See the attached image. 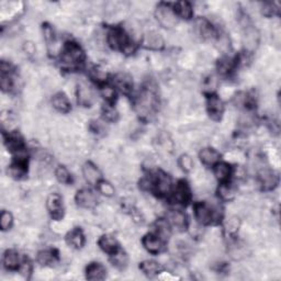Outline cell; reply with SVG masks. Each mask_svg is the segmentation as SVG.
I'll use <instances>...</instances> for the list:
<instances>
[{
    "label": "cell",
    "instance_id": "cell-1",
    "mask_svg": "<svg viewBox=\"0 0 281 281\" xmlns=\"http://www.w3.org/2000/svg\"><path fill=\"white\" fill-rule=\"evenodd\" d=\"M85 62V53L82 46L76 42L68 41L61 52L60 64L66 71H76L81 68Z\"/></svg>",
    "mask_w": 281,
    "mask_h": 281
},
{
    "label": "cell",
    "instance_id": "cell-2",
    "mask_svg": "<svg viewBox=\"0 0 281 281\" xmlns=\"http://www.w3.org/2000/svg\"><path fill=\"white\" fill-rule=\"evenodd\" d=\"M193 212L195 220L201 225L217 224L221 222L222 216H223L222 208L216 203L197 202L193 205Z\"/></svg>",
    "mask_w": 281,
    "mask_h": 281
},
{
    "label": "cell",
    "instance_id": "cell-3",
    "mask_svg": "<svg viewBox=\"0 0 281 281\" xmlns=\"http://www.w3.org/2000/svg\"><path fill=\"white\" fill-rule=\"evenodd\" d=\"M107 42L113 50L123 52L126 55H131L135 52V44L130 39L129 34L119 26H115L109 31Z\"/></svg>",
    "mask_w": 281,
    "mask_h": 281
},
{
    "label": "cell",
    "instance_id": "cell-4",
    "mask_svg": "<svg viewBox=\"0 0 281 281\" xmlns=\"http://www.w3.org/2000/svg\"><path fill=\"white\" fill-rule=\"evenodd\" d=\"M155 17L162 26L166 29H173L177 24V14L175 13L174 8L168 3H160L155 11Z\"/></svg>",
    "mask_w": 281,
    "mask_h": 281
},
{
    "label": "cell",
    "instance_id": "cell-5",
    "mask_svg": "<svg viewBox=\"0 0 281 281\" xmlns=\"http://www.w3.org/2000/svg\"><path fill=\"white\" fill-rule=\"evenodd\" d=\"M259 41H261V34L259 31L252 25L249 22H247L244 25V31H243V44L244 49L247 53H253L254 51L257 50L259 45Z\"/></svg>",
    "mask_w": 281,
    "mask_h": 281
},
{
    "label": "cell",
    "instance_id": "cell-6",
    "mask_svg": "<svg viewBox=\"0 0 281 281\" xmlns=\"http://www.w3.org/2000/svg\"><path fill=\"white\" fill-rule=\"evenodd\" d=\"M152 178V177H151ZM152 191L155 192L160 197L168 194L172 190V179L166 173L158 171L152 178Z\"/></svg>",
    "mask_w": 281,
    "mask_h": 281
},
{
    "label": "cell",
    "instance_id": "cell-7",
    "mask_svg": "<svg viewBox=\"0 0 281 281\" xmlns=\"http://www.w3.org/2000/svg\"><path fill=\"white\" fill-rule=\"evenodd\" d=\"M206 111L214 121H220L224 113V104L221 98L215 94H206Z\"/></svg>",
    "mask_w": 281,
    "mask_h": 281
},
{
    "label": "cell",
    "instance_id": "cell-8",
    "mask_svg": "<svg viewBox=\"0 0 281 281\" xmlns=\"http://www.w3.org/2000/svg\"><path fill=\"white\" fill-rule=\"evenodd\" d=\"M258 183L265 191H272L279 184V176L272 169L263 168L258 173Z\"/></svg>",
    "mask_w": 281,
    "mask_h": 281
},
{
    "label": "cell",
    "instance_id": "cell-9",
    "mask_svg": "<svg viewBox=\"0 0 281 281\" xmlns=\"http://www.w3.org/2000/svg\"><path fill=\"white\" fill-rule=\"evenodd\" d=\"M194 28L195 32L203 40H214L219 35L213 24L205 18H198L195 20Z\"/></svg>",
    "mask_w": 281,
    "mask_h": 281
},
{
    "label": "cell",
    "instance_id": "cell-10",
    "mask_svg": "<svg viewBox=\"0 0 281 281\" xmlns=\"http://www.w3.org/2000/svg\"><path fill=\"white\" fill-rule=\"evenodd\" d=\"M77 102L81 104L82 107H92L94 102V89L89 86L86 82H81L77 86Z\"/></svg>",
    "mask_w": 281,
    "mask_h": 281
},
{
    "label": "cell",
    "instance_id": "cell-11",
    "mask_svg": "<svg viewBox=\"0 0 281 281\" xmlns=\"http://www.w3.org/2000/svg\"><path fill=\"white\" fill-rule=\"evenodd\" d=\"M46 208L53 220H62L64 215V206H63V200L60 194L51 193L46 200Z\"/></svg>",
    "mask_w": 281,
    "mask_h": 281
},
{
    "label": "cell",
    "instance_id": "cell-12",
    "mask_svg": "<svg viewBox=\"0 0 281 281\" xmlns=\"http://www.w3.org/2000/svg\"><path fill=\"white\" fill-rule=\"evenodd\" d=\"M173 200L176 203L187 205L191 200V190L186 180H179L174 189Z\"/></svg>",
    "mask_w": 281,
    "mask_h": 281
},
{
    "label": "cell",
    "instance_id": "cell-13",
    "mask_svg": "<svg viewBox=\"0 0 281 281\" xmlns=\"http://www.w3.org/2000/svg\"><path fill=\"white\" fill-rule=\"evenodd\" d=\"M75 200L77 204L84 209H94L98 204L97 194L93 190L86 188L78 190Z\"/></svg>",
    "mask_w": 281,
    "mask_h": 281
},
{
    "label": "cell",
    "instance_id": "cell-14",
    "mask_svg": "<svg viewBox=\"0 0 281 281\" xmlns=\"http://www.w3.org/2000/svg\"><path fill=\"white\" fill-rule=\"evenodd\" d=\"M142 244L148 253L153 254V255H158V254L164 251L165 241H163L162 238L156 234H147L143 237Z\"/></svg>",
    "mask_w": 281,
    "mask_h": 281
},
{
    "label": "cell",
    "instance_id": "cell-15",
    "mask_svg": "<svg viewBox=\"0 0 281 281\" xmlns=\"http://www.w3.org/2000/svg\"><path fill=\"white\" fill-rule=\"evenodd\" d=\"M26 173H28V157H14V162L8 168V174L14 179H22Z\"/></svg>",
    "mask_w": 281,
    "mask_h": 281
},
{
    "label": "cell",
    "instance_id": "cell-16",
    "mask_svg": "<svg viewBox=\"0 0 281 281\" xmlns=\"http://www.w3.org/2000/svg\"><path fill=\"white\" fill-rule=\"evenodd\" d=\"M83 175L85 179H86V182L90 185L97 186L102 180L101 172H100L99 168L92 162H87L86 164H84Z\"/></svg>",
    "mask_w": 281,
    "mask_h": 281
},
{
    "label": "cell",
    "instance_id": "cell-17",
    "mask_svg": "<svg viewBox=\"0 0 281 281\" xmlns=\"http://www.w3.org/2000/svg\"><path fill=\"white\" fill-rule=\"evenodd\" d=\"M168 222L174 229H176L178 232H185L188 229V219L184 212L176 210L171 211L167 215Z\"/></svg>",
    "mask_w": 281,
    "mask_h": 281
},
{
    "label": "cell",
    "instance_id": "cell-18",
    "mask_svg": "<svg viewBox=\"0 0 281 281\" xmlns=\"http://www.w3.org/2000/svg\"><path fill=\"white\" fill-rule=\"evenodd\" d=\"M143 46L147 50L160 51L164 47L163 36L160 33L155 32V31H150L143 38Z\"/></svg>",
    "mask_w": 281,
    "mask_h": 281
},
{
    "label": "cell",
    "instance_id": "cell-19",
    "mask_svg": "<svg viewBox=\"0 0 281 281\" xmlns=\"http://www.w3.org/2000/svg\"><path fill=\"white\" fill-rule=\"evenodd\" d=\"M107 276V269L100 263H92L86 268V278L88 280H103Z\"/></svg>",
    "mask_w": 281,
    "mask_h": 281
},
{
    "label": "cell",
    "instance_id": "cell-20",
    "mask_svg": "<svg viewBox=\"0 0 281 281\" xmlns=\"http://www.w3.org/2000/svg\"><path fill=\"white\" fill-rule=\"evenodd\" d=\"M220 157V153L211 147H204L199 153L200 161L205 166H214L216 163H219Z\"/></svg>",
    "mask_w": 281,
    "mask_h": 281
},
{
    "label": "cell",
    "instance_id": "cell-21",
    "mask_svg": "<svg viewBox=\"0 0 281 281\" xmlns=\"http://www.w3.org/2000/svg\"><path fill=\"white\" fill-rule=\"evenodd\" d=\"M98 245L102 249L104 253L109 254V255H113L120 249L119 243L115 240L113 236L111 235H103L98 240Z\"/></svg>",
    "mask_w": 281,
    "mask_h": 281
},
{
    "label": "cell",
    "instance_id": "cell-22",
    "mask_svg": "<svg viewBox=\"0 0 281 281\" xmlns=\"http://www.w3.org/2000/svg\"><path fill=\"white\" fill-rule=\"evenodd\" d=\"M52 105L61 113H67L71 111V102L64 93H57L52 98Z\"/></svg>",
    "mask_w": 281,
    "mask_h": 281
},
{
    "label": "cell",
    "instance_id": "cell-23",
    "mask_svg": "<svg viewBox=\"0 0 281 281\" xmlns=\"http://www.w3.org/2000/svg\"><path fill=\"white\" fill-rule=\"evenodd\" d=\"M213 167H214L213 168L214 176L219 182L221 183L229 182L231 176L233 175V168L231 167V165H229L227 163L219 162L216 163Z\"/></svg>",
    "mask_w": 281,
    "mask_h": 281
},
{
    "label": "cell",
    "instance_id": "cell-24",
    "mask_svg": "<svg viewBox=\"0 0 281 281\" xmlns=\"http://www.w3.org/2000/svg\"><path fill=\"white\" fill-rule=\"evenodd\" d=\"M3 266L7 270L13 272V270H19L20 268V258L18 252H15L14 249H8L6 253L3 254Z\"/></svg>",
    "mask_w": 281,
    "mask_h": 281
},
{
    "label": "cell",
    "instance_id": "cell-25",
    "mask_svg": "<svg viewBox=\"0 0 281 281\" xmlns=\"http://www.w3.org/2000/svg\"><path fill=\"white\" fill-rule=\"evenodd\" d=\"M141 272L148 278H154L163 272V267L160 263L155 261H144L140 263Z\"/></svg>",
    "mask_w": 281,
    "mask_h": 281
},
{
    "label": "cell",
    "instance_id": "cell-26",
    "mask_svg": "<svg viewBox=\"0 0 281 281\" xmlns=\"http://www.w3.org/2000/svg\"><path fill=\"white\" fill-rule=\"evenodd\" d=\"M85 235L81 229H74L66 235V243L71 247L75 249H81L85 245Z\"/></svg>",
    "mask_w": 281,
    "mask_h": 281
},
{
    "label": "cell",
    "instance_id": "cell-27",
    "mask_svg": "<svg viewBox=\"0 0 281 281\" xmlns=\"http://www.w3.org/2000/svg\"><path fill=\"white\" fill-rule=\"evenodd\" d=\"M113 83L116 88H119L123 94H130L133 90V82L128 74H118L113 79Z\"/></svg>",
    "mask_w": 281,
    "mask_h": 281
},
{
    "label": "cell",
    "instance_id": "cell-28",
    "mask_svg": "<svg viewBox=\"0 0 281 281\" xmlns=\"http://www.w3.org/2000/svg\"><path fill=\"white\" fill-rule=\"evenodd\" d=\"M36 261L41 266H52L58 261V252L55 249H44L38 253Z\"/></svg>",
    "mask_w": 281,
    "mask_h": 281
},
{
    "label": "cell",
    "instance_id": "cell-29",
    "mask_svg": "<svg viewBox=\"0 0 281 281\" xmlns=\"http://www.w3.org/2000/svg\"><path fill=\"white\" fill-rule=\"evenodd\" d=\"M174 11L180 18L189 20L193 15V8L188 1H178L174 4Z\"/></svg>",
    "mask_w": 281,
    "mask_h": 281
},
{
    "label": "cell",
    "instance_id": "cell-30",
    "mask_svg": "<svg viewBox=\"0 0 281 281\" xmlns=\"http://www.w3.org/2000/svg\"><path fill=\"white\" fill-rule=\"evenodd\" d=\"M43 34H44L46 49L49 51L50 54H53V53L55 52V47H56V36L54 34V30H53L50 24L45 23L43 25Z\"/></svg>",
    "mask_w": 281,
    "mask_h": 281
},
{
    "label": "cell",
    "instance_id": "cell-31",
    "mask_svg": "<svg viewBox=\"0 0 281 281\" xmlns=\"http://www.w3.org/2000/svg\"><path fill=\"white\" fill-rule=\"evenodd\" d=\"M217 194L223 201H231L235 198L236 188L229 182L222 183L217 188Z\"/></svg>",
    "mask_w": 281,
    "mask_h": 281
},
{
    "label": "cell",
    "instance_id": "cell-32",
    "mask_svg": "<svg viewBox=\"0 0 281 281\" xmlns=\"http://www.w3.org/2000/svg\"><path fill=\"white\" fill-rule=\"evenodd\" d=\"M111 263H112V265L116 269L123 270L126 268V266H128L129 263L128 255H126L125 252L122 251V249H119V251L114 253L113 255H111Z\"/></svg>",
    "mask_w": 281,
    "mask_h": 281
},
{
    "label": "cell",
    "instance_id": "cell-33",
    "mask_svg": "<svg viewBox=\"0 0 281 281\" xmlns=\"http://www.w3.org/2000/svg\"><path fill=\"white\" fill-rule=\"evenodd\" d=\"M156 233L155 234L160 236L163 241H166L167 238L171 236V224H169L168 220L160 219L156 221L155 223Z\"/></svg>",
    "mask_w": 281,
    "mask_h": 281
},
{
    "label": "cell",
    "instance_id": "cell-34",
    "mask_svg": "<svg viewBox=\"0 0 281 281\" xmlns=\"http://www.w3.org/2000/svg\"><path fill=\"white\" fill-rule=\"evenodd\" d=\"M89 76L94 82H96L97 84L102 86V85H105V82H107L108 74L101 66H94L90 68Z\"/></svg>",
    "mask_w": 281,
    "mask_h": 281
},
{
    "label": "cell",
    "instance_id": "cell-35",
    "mask_svg": "<svg viewBox=\"0 0 281 281\" xmlns=\"http://www.w3.org/2000/svg\"><path fill=\"white\" fill-rule=\"evenodd\" d=\"M240 225H241V221L237 216H235V215L230 216L229 219L226 220L225 224H224L225 234L229 235L230 237H234L235 234L237 233V231H238V229H240Z\"/></svg>",
    "mask_w": 281,
    "mask_h": 281
},
{
    "label": "cell",
    "instance_id": "cell-36",
    "mask_svg": "<svg viewBox=\"0 0 281 281\" xmlns=\"http://www.w3.org/2000/svg\"><path fill=\"white\" fill-rule=\"evenodd\" d=\"M12 74L13 73H1V75H0V86H1L3 93H11L15 87Z\"/></svg>",
    "mask_w": 281,
    "mask_h": 281
},
{
    "label": "cell",
    "instance_id": "cell-37",
    "mask_svg": "<svg viewBox=\"0 0 281 281\" xmlns=\"http://www.w3.org/2000/svg\"><path fill=\"white\" fill-rule=\"evenodd\" d=\"M55 177L61 184L70 185L72 184V175L65 166H58L55 171Z\"/></svg>",
    "mask_w": 281,
    "mask_h": 281
},
{
    "label": "cell",
    "instance_id": "cell-38",
    "mask_svg": "<svg viewBox=\"0 0 281 281\" xmlns=\"http://www.w3.org/2000/svg\"><path fill=\"white\" fill-rule=\"evenodd\" d=\"M101 94H102V97L104 98L105 101H107L110 104H112L116 99L115 88H113L112 86H108V85H102Z\"/></svg>",
    "mask_w": 281,
    "mask_h": 281
},
{
    "label": "cell",
    "instance_id": "cell-39",
    "mask_svg": "<svg viewBox=\"0 0 281 281\" xmlns=\"http://www.w3.org/2000/svg\"><path fill=\"white\" fill-rule=\"evenodd\" d=\"M178 165L185 173H190L193 169V161L191 156L187 155V154H184V155L179 157Z\"/></svg>",
    "mask_w": 281,
    "mask_h": 281
},
{
    "label": "cell",
    "instance_id": "cell-40",
    "mask_svg": "<svg viewBox=\"0 0 281 281\" xmlns=\"http://www.w3.org/2000/svg\"><path fill=\"white\" fill-rule=\"evenodd\" d=\"M13 224V217L12 214L8 211H2L1 216H0V227L2 231H8L11 229Z\"/></svg>",
    "mask_w": 281,
    "mask_h": 281
},
{
    "label": "cell",
    "instance_id": "cell-41",
    "mask_svg": "<svg viewBox=\"0 0 281 281\" xmlns=\"http://www.w3.org/2000/svg\"><path fill=\"white\" fill-rule=\"evenodd\" d=\"M97 187H98L99 192L105 195V197H113L114 195V192H115L114 187L110 183L105 182V180H101V182L97 185Z\"/></svg>",
    "mask_w": 281,
    "mask_h": 281
},
{
    "label": "cell",
    "instance_id": "cell-42",
    "mask_svg": "<svg viewBox=\"0 0 281 281\" xmlns=\"http://www.w3.org/2000/svg\"><path fill=\"white\" fill-rule=\"evenodd\" d=\"M102 116L105 121L108 122H115L119 118V113L118 111H116L113 107H111L110 105H107V107H104L102 110Z\"/></svg>",
    "mask_w": 281,
    "mask_h": 281
},
{
    "label": "cell",
    "instance_id": "cell-43",
    "mask_svg": "<svg viewBox=\"0 0 281 281\" xmlns=\"http://www.w3.org/2000/svg\"><path fill=\"white\" fill-rule=\"evenodd\" d=\"M19 272L25 279H30L31 275H32V272H33V267H32V264L30 263L28 258H24L22 263H21Z\"/></svg>",
    "mask_w": 281,
    "mask_h": 281
},
{
    "label": "cell",
    "instance_id": "cell-44",
    "mask_svg": "<svg viewBox=\"0 0 281 281\" xmlns=\"http://www.w3.org/2000/svg\"><path fill=\"white\" fill-rule=\"evenodd\" d=\"M278 8L276 7V3L275 2H265L263 3V9H262V12L264 15H266V17H272V15H275L276 13L278 12Z\"/></svg>",
    "mask_w": 281,
    "mask_h": 281
},
{
    "label": "cell",
    "instance_id": "cell-45",
    "mask_svg": "<svg viewBox=\"0 0 281 281\" xmlns=\"http://www.w3.org/2000/svg\"><path fill=\"white\" fill-rule=\"evenodd\" d=\"M24 50H25L26 53H28L29 55H32V54H34V53H35V46H34L33 43H25Z\"/></svg>",
    "mask_w": 281,
    "mask_h": 281
}]
</instances>
